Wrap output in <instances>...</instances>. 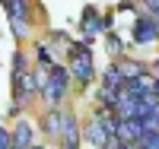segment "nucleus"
<instances>
[{"label": "nucleus", "mask_w": 159, "mask_h": 149, "mask_svg": "<svg viewBox=\"0 0 159 149\" xmlns=\"http://www.w3.org/2000/svg\"><path fill=\"white\" fill-rule=\"evenodd\" d=\"M70 73L76 76L80 86H86L92 79V54L86 45H70Z\"/></svg>", "instance_id": "1"}, {"label": "nucleus", "mask_w": 159, "mask_h": 149, "mask_svg": "<svg viewBox=\"0 0 159 149\" xmlns=\"http://www.w3.org/2000/svg\"><path fill=\"white\" fill-rule=\"evenodd\" d=\"M35 92H42L38 83H35V73H22V76L13 79V105L16 108L22 102H29V95H35Z\"/></svg>", "instance_id": "5"}, {"label": "nucleus", "mask_w": 159, "mask_h": 149, "mask_svg": "<svg viewBox=\"0 0 159 149\" xmlns=\"http://www.w3.org/2000/svg\"><path fill=\"white\" fill-rule=\"evenodd\" d=\"M32 149H45V146H32Z\"/></svg>", "instance_id": "22"}, {"label": "nucleus", "mask_w": 159, "mask_h": 149, "mask_svg": "<svg viewBox=\"0 0 159 149\" xmlns=\"http://www.w3.org/2000/svg\"><path fill=\"white\" fill-rule=\"evenodd\" d=\"M0 149H13V133L0 127Z\"/></svg>", "instance_id": "18"}, {"label": "nucleus", "mask_w": 159, "mask_h": 149, "mask_svg": "<svg viewBox=\"0 0 159 149\" xmlns=\"http://www.w3.org/2000/svg\"><path fill=\"white\" fill-rule=\"evenodd\" d=\"M130 38H134L137 45H150V42H156V38H159V19H153L150 13H140L137 22H134Z\"/></svg>", "instance_id": "3"}, {"label": "nucleus", "mask_w": 159, "mask_h": 149, "mask_svg": "<svg viewBox=\"0 0 159 149\" xmlns=\"http://www.w3.org/2000/svg\"><path fill=\"white\" fill-rule=\"evenodd\" d=\"M147 130H143V121H118V133H115V143H127V146H137Z\"/></svg>", "instance_id": "4"}, {"label": "nucleus", "mask_w": 159, "mask_h": 149, "mask_svg": "<svg viewBox=\"0 0 159 149\" xmlns=\"http://www.w3.org/2000/svg\"><path fill=\"white\" fill-rule=\"evenodd\" d=\"M102 83H105L108 92H121V89H124V76L118 73L115 64H108V67H105V73H102Z\"/></svg>", "instance_id": "13"}, {"label": "nucleus", "mask_w": 159, "mask_h": 149, "mask_svg": "<svg viewBox=\"0 0 159 149\" xmlns=\"http://www.w3.org/2000/svg\"><path fill=\"white\" fill-rule=\"evenodd\" d=\"M102 19H99V10L96 7H86L83 10V16H80V29H83V38L89 42V38H96L99 32H102Z\"/></svg>", "instance_id": "8"}, {"label": "nucleus", "mask_w": 159, "mask_h": 149, "mask_svg": "<svg viewBox=\"0 0 159 149\" xmlns=\"http://www.w3.org/2000/svg\"><path fill=\"white\" fill-rule=\"evenodd\" d=\"M3 10H7V16L13 19V25H16V35L22 38L25 35V19H29V3H22V0H7Z\"/></svg>", "instance_id": "6"}, {"label": "nucleus", "mask_w": 159, "mask_h": 149, "mask_svg": "<svg viewBox=\"0 0 159 149\" xmlns=\"http://www.w3.org/2000/svg\"><path fill=\"white\" fill-rule=\"evenodd\" d=\"M153 86H156V79H153L150 73H143L140 79H130V83H124V89H121V92H124V95H130V99H137V102H140V99H147L150 92H153Z\"/></svg>", "instance_id": "7"}, {"label": "nucleus", "mask_w": 159, "mask_h": 149, "mask_svg": "<svg viewBox=\"0 0 159 149\" xmlns=\"http://www.w3.org/2000/svg\"><path fill=\"white\" fill-rule=\"evenodd\" d=\"M115 67H118V73L124 76V83H130V79H140L143 73H147V67L137 64V60H115Z\"/></svg>", "instance_id": "12"}, {"label": "nucleus", "mask_w": 159, "mask_h": 149, "mask_svg": "<svg viewBox=\"0 0 159 149\" xmlns=\"http://www.w3.org/2000/svg\"><path fill=\"white\" fill-rule=\"evenodd\" d=\"M67 79H70V73L64 70V67H51V73H48V83H45V89H42V95H45V102L54 108L64 95H67Z\"/></svg>", "instance_id": "2"}, {"label": "nucleus", "mask_w": 159, "mask_h": 149, "mask_svg": "<svg viewBox=\"0 0 159 149\" xmlns=\"http://www.w3.org/2000/svg\"><path fill=\"white\" fill-rule=\"evenodd\" d=\"M61 137L67 146H80V127H76V117L70 111H61Z\"/></svg>", "instance_id": "10"}, {"label": "nucleus", "mask_w": 159, "mask_h": 149, "mask_svg": "<svg viewBox=\"0 0 159 149\" xmlns=\"http://www.w3.org/2000/svg\"><path fill=\"white\" fill-rule=\"evenodd\" d=\"M13 70H16V76H22V73H25V54H22V51L13 54Z\"/></svg>", "instance_id": "16"}, {"label": "nucleus", "mask_w": 159, "mask_h": 149, "mask_svg": "<svg viewBox=\"0 0 159 149\" xmlns=\"http://www.w3.org/2000/svg\"><path fill=\"white\" fill-rule=\"evenodd\" d=\"M32 127H29V121H19L16 130H13V149H32Z\"/></svg>", "instance_id": "11"}, {"label": "nucleus", "mask_w": 159, "mask_h": 149, "mask_svg": "<svg viewBox=\"0 0 159 149\" xmlns=\"http://www.w3.org/2000/svg\"><path fill=\"white\" fill-rule=\"evenodd\" d=\"M147 10H150V16H153V19H159V0H150Z\"/></svg>", "instance_id": "19"}, {"label": "nucleus", "mask_w": 159, "mask_h": 149, "mask_svg": "<svg viewBox=\"0 0 159 149\" xmlns=\"http://www.w3.org/2000/svg\"><path fill=\"white\" fill-rule=\"evenodd\" d=\"M35 51H38V67H42V70H51V67H54V60H51V51H48V45H38Z\"/></svg>", "instance_id": "15"}, {"label": "nucleus", "mask_w": 159, "mask_h": 149, "mask_svg": "<svg viewBox=\"0 0 159 149\" xmlns=\"http://www.w3.org/2000/svg\"><path fill=\"white\" fill-rule=\"evenodd\" d=\"M61 149H76V146H67V143H64V146H61Z\"/></svg>", "instance_id": "21"}, {"label": "nucleus", "mask_w": 159, "mask_h": 149, "mask_svg": "<svg viewBox=\"0 0 159 149\" xmlns=\"http://www.w3.org/2000/svg\"><path fill=\"white\" fill-rule=\"evenodd\" d=\"M105 45H108V54H121V51H124L121 38H115V35H108V42H105Z\"/></svg>", "instance_id": "17"}, {"label": "nucleus", "mask_w": 159, "mask_h": 149, "mask_svg": "<svg viewBox=\"0 0 159 149\" xmlns=\"http://www.w3.org/2000/svg\"><path fill=\"white\" fill-rule=\"evenodd\" d=\"M153 79H159V60L153 64Z\"/></svg>", "instance_id": "20"}, {"label": "nucleus", "mask_w": 159, "mask_h": 149, "mask_svg": "<svg viewBox=\"0 0 159 149\" xmlns=\"http://www.w3.org/2000/svg\"><path fill=\"white\" fill-rule=\"evenodd\" d=\"M45 133L48 137H61V111H48V117H45Z\"/></svg>", "instance_id": "14"}, {"label": "nucleus", "mask_w": 159, "mask_h": 149, "mask_svg": "<svg viewBox=\"0 0 159 149\" xmlns=\"http://www.w3.org/2000/svg\"><path fill=\"white\" fill-rule=\"evenodd\" d=\"M86 140H89L92 146H99V149H108V146L115 143V140L108 137V130L102 127V121H99V117H92L89 124H86Z\"/></svg>", "instance_id": "9"}]
</instances>
